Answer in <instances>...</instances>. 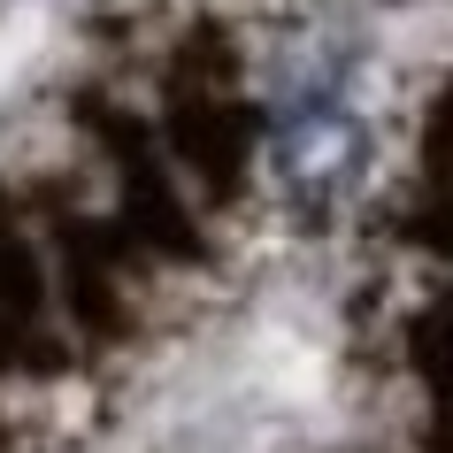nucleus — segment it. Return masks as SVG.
<instances>
[{
	"mask_svg": "<svg viewBox=\"0 0 453 453\" xmlns=\"http://www.w3.org/2000/svg\"><path fill=\"white\" fill-rule=\"evenodd\" d=\"M269 162L300 200H338L369 169V123L338 100H292L277 139H269Z\"/></svg>",
	"mask_w": 453,
	"mask_h": 453,
	"instance_id": "f257e3e1",
	"label": "nucleus"
}]
</instances>
